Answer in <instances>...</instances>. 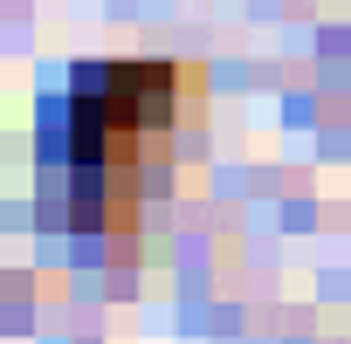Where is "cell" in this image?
Instances as JSON below:
<instances>
[{"instance_id":"cell-1","label":"cell","mask_w":351,"mask_h":344,"mask_svg":"<svg viewBox=\"0 0 351 344\" xmlns=\"http://www.w3.org/2000/svg\"><path fill=\"white\" fill-rule=\"evenodd\" d=\"M186 69L172 62H83L69 83V158L76 180H138L172 151Z\"/></svg>"}]
</instances>
